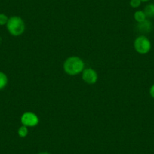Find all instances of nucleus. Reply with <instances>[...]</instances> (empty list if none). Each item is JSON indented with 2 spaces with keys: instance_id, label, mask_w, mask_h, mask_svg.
Wrapping results in <instances>:
<instances>
[{
  "instance_id": "f257e3e1",
  "label": "nucleus",
  "mask_w": 154,
  "mask_h": 154,
  "mask_svg": "<svg viewBox=\"0 0 154 154\" xmlns=\"http://www.w3.org/2000/svg\"><path fill=\"white\" fill-rule=\"evenodd\" d=\"M63 71L69 75H76L82 73L85 69V63L79 57L71 56L65 60L63 64Z\"/></svg>"
},
{
  "instance_id": "f03ea898",
  "label": "nucleus",
  "mask_w": 154,
  "mask_h": 154,
  "mask_svg": "<svg viewBox=\"0 0 154 154\" xmlns=\"http://www.w3.org/2000/svg\"><path fill=\"white\" fill-rule=\"evenodd\" d=\"M7 30L13 36H20L24 32L26 26L23 19L19 16H11L6 24Z\"/></svg>"
},
{
  "instance_id": "7ed1b4c3",
  "label": "nucleus",
  "mask_w": 154,
  "mask_h": 154,
  "mask_svg": "<svg viewBox=\"0 0 154 154\" xmlns=\"http://www.w3.org/2000/svg\"><path fill=\"white\" fill-rule=\"evenodd\" d=\"M134 50L140 54H146L151 49V42L144 35H140L134 39Z\"/></svg>"
},
{
  "instance_id": "20e7f679",
  "label": "nucleus",
  "mask_w": 154,
  "mask_h": 154,
  "mask_svg": "<svg viewBox=\"0 0 154 154\" xmlns=\"http://www.w3.org/2000/svg\"><path fill=\"white\" fill-rule=\"evenodd\" d=\"M20 122L23 125L32 128L35 127L39 122V119L38 116L32 112H25L20 116Z\"/></svg>"
},
{
  "instance_id": "39448f33",
  "label": "nucleus",
  "mask_w": 154,
  "mask_h": 154,
  "mask_svg": "<svg viewBox=\"0 0 154 154\" xmlns=\"http://www.w3.org/2000/svg\"><path fill=\"white\" fill-rule=\"evenodd\" d=\"M82 79L85 83L88 85H94L98 79V75L92 68H86L82 71Z\"/></svg>"
},
{
  "instance_id": "423d86ee",
  "label": "nucleus",
  "mask_w": 154,
  "mask_h": 154,
  "mask_svg": "<svg viewBox=\"0 0 154 154\" xmlns=\"http://www.w3.org/2000/svg\"><path fill=\"white\" fill-rule=\"evenodd\" d=\"M137 29L141 33H148L152 29V24L150 20L146 19L141 23H137Z\"/></svg>"
},
{
  "instance_id": "0eeeda50",
  "label": "nucleus",
  "mask_w": 154,
  "mask_h": 154,
  "mask_svg": "<svg viewBox=\"0 0 154 154\" xmlns=\"http://www.w3.org/2000/svg\"><path fill=\"white\" fill-rule=\"evenodd\" d=\"M145 14L146 16V18H153L154 17V3L147 4L144 7L143 9Z\"/></svg>"
},
{
  "instance_id": "6e6552de",
  "label": "nucleus",
  "mask_w": 154,
  "mask_h": 154,
  "mask_svg": "<svg viewBox=\"0 0 154 154\" xmlns=\"http://www.w3.org/2000/svg\"><path fill=\"white\" fill-rule=\"evenodd\" d=\"M134 18L137 23H141V22L146 20V16L144 11H142V10H138V11H136L134 12Z\"/></svg>"
},
{
  "instance_id": "1a4fd4ad",
  "label": "nucleus",
  "mask_w": 154,
  "mask_h": 154,
  "mask_svg": "<svg viewBox=\"0 0 154 154\" xmlns=\"http://www.w3.org/2000/svg\"><path fill=\"white\" fill-rule=\"evenodd\" d=\"M8 82V76L5 72L0 71V91L3 90L7 86Z\"/></svg>"
},
{
  "instance_id": "9d476101",
  "label": "nucleus",
  "mask_w": 154,
  "mask_h": 154,
  "mask_svg": "<svg viewBox=\"0 0 154 154\" xmlns=\"http://www.w3.org/2000/svg\"><path fill=\"white\" fill-rule=\"evenodd\" d=\"M28 133H29V131H28V127L25 126V125H22L20 128L17 130V134L19 135V137H22V138H24L26 136L28 135Z\"/></svg>"
},
{
  "instance_id": "9b49d317",
  "label": "nucleus",
  "mask_w": 154,
  "mask_h": 154,
  "mask_svg": "<svg viewBox=\"0 0 154 154\" xmlns=\"http://www.w3.org/2000/svg\"><path fill=\"white\" fill-rule=\"evenodd\" d=\"M9 17L6 14H3V13H0V26H4L6 25L8 23V20Z\"/></svg>"
},
{
  "instance_id": "f8f14e48",
  "label": "nucleus",
  "mask_w": 154,
  "mask_h": 154,
  "mask_svg": "<svg viewBox=\"0 0 154 154\" xmlns=\"http://www.w3.org/2000/svg\"><path fill=\"white\" fill-rule=\"evenodd\" d=\"M142 2L140 0H130L129 5L131 8H137L140 6Z\"/></svg>"
},
{
  "instance_id": "ddd939ff",
  "label": "nucleus",
  "mask_w": 154,
  "mask_h": 154,
  "mask_svg": "<svg viewBox=\"0 0 154 154\" xmlns=\"http://www.w3.org/2000/svg\"><path fill=\"white\" fill-rule=\"evenodd\" d=\"M149 94H150L151 97L154 99V84L150 87V88H149Z\"/></svg>"
},
{
  "instance_id": "4468645a",
  "label": "nucleus",
  "mask_w": 154,
  "mask_h": 154,
  "mask_svg": "<svg viewBox=\"0 0 154 154\" xmlns=\"http://www.w3.org/2000/svg\"><path fill=\"white\" fill-rule=\"evenodd\" d=\"M38 154H51L49 153V152H39V153Z\"/></svg>"
},
{
  "instance_id": "2eb2a0df",
  "label": "nucleus",
  "mask_w": 154,
  "mask_h": 154,
  "mask_svg": "<svg viewBox=\"0 0 154 154\" xmlns=\"http://www.w3.org/2000/svg\"><path fill=\"white\" fill-rule=\"evenodd\" d=\"M142 2H149V1H150V0H140Z\"/></svg>"
}]
</instances>
